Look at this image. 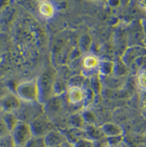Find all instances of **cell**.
Wrapping results in <instances>:
<instances>
[{"label": "cell", "mask_w": 146, "mask_h": 147, "mask_svg": "<svg viewBox=\"0 0 146 147\" xmlns=\"http://www.w3.org/2000/svg\"><path fill=\"white\" fill-rule=\"evenodd\" d=\"M34 137L30 123L19 121L12 130V141L17 146H25Z\"/></svg>", "instance_id": "cell-1"}, {"label": "cell", "mask_w": 146, "mask_h": 147, "mask_svg": "<svg viewBox=\"0 0 146 147\" xmlns=\"http://www.w3.org/2000/svg\"><path fill=\"white\" fill-rule=\"evenodd\" d=\"M17 94L25 102H35L39 99V86L38 82L29 81L18 86Z\"/></svg>", "instance_id": "cell-2"}, {"label": "cell", "mask_w": 146, "mask_h": 147, "mask_svg": "<svg viewBox=\"0 0 146 147\" xmlns=\"http://www.w3.org/2000/svg\"><path fill=\"white\" fill-rule=\"evenodd\" d=\"M34 137H42L46 136L51 130H53V125L48 121L42 119L41 116L33 119L30 123Z\"/></svg>", "instance_id": "cell-3"}, {"label": "cell", "mask_w": 146, "mask_h": 147, "mask_svg": "<svg viewBox=\"0 0 146 147\" xmlns=\"http://www.w3.org/2000/svg\"><path fill=\"white\" fill-rule=\"evenodd\" d=\"M52 75L51 73H44L40 77L39 82H38V86H39V99L41 97H46V99H48L49 92L52 89Z\"/></svg>", "instance_id": "cell-4"}, {"label": "cell", "mask_w": 146, "mask_h": 147, "mask_svg": "<svg viewBox=\"0 0 146 147\" xmlns=\"http://www.w3.org/2000/svg\"><path fill=\"white\" fill-rule=\"evenodd\" d=\"M1 106L6 113H11L12 111L21 108V103H20V100L17 96L8 95L1 100Z\"/></svg>", "instance_id": "cell-5"}, {"label": "cell", "mask_w": 146, "mask_h": 147, "mask_svg": "<svg viewBox=\"0 0 146 147\" xmlns=\"http://www.w3.org/2000/svg\"><path fill=\"white\" fill-rule=\"evenodd\" d=\"M44 141H46V147L61 146L65 142L61 133L58 132V131H55V130H51V131L44 137Z\"/></svg>", "instance_id": "cell-6"}, {"label": "cell", "mask_w": 146, "mask_h": 147, "mask_svg": "<svg viewBox=\"0 0 146 147\" xmlns=\"http://www.w3.org/2000/svg\"><path fill=\"white\" fill-rule=\"evenodd\" d=\"M85 99V93L79 86H72L68 90V100L71 104L80 103Z\"/></svg>", "instance_id": "cell-7"}, {"label": "cell", "mask_w": 146, "mask_h": 147, "mask_svg": "<svg viewBox=\"0 0 146 147\" xmlns=\"http://www.w3.org/2000/svg\"><path fill=\"white\" fill-rule=\"evenodd\" d=\"M39 11L41 13V15L42 17L46 18H51L54 14V8H53L52 4L48 1H42L40 4V7H39Z\"/></svg>", "instance_id": "cell-8"}, {"label": "cell", "mask_w": 146, "mask_h": 147, "mask_svg": "<svg viewBox=\"0 0 146 147\" xmlns=\"http://www.w3.org/2000/svg\"><path fill=\"white\" fill-rule=\"evenodd\" d=\"M102 130L105 134H107L110 137H116L120 136L122 134V128L120 126H116V124L113 123H108L102 126Z\"/></svg>", "instance_id": "cell-9"}, {"label": "cell", "mask_w": 146, "mask_h": 147, "mask_svg": "<svg viewBox=\"0 0 146 147\" xmlns=\"http://www.w3.org/2000/svg\"><path fill=\"white\" fill-rule=\"evenodd\" d=\"M83 65L87 69H93L99 65V59L95 55H88L83 59Z\"/></svg>", "instance_id": "cell-10"}, {"label": "cell", "mask_w": 146, "mask_h": 147, "mask_svg": "<svg viewBox=\"0 0 146 147\" xmlns=\"http://www.w3.org/2000/svg\"><path fill=\"white\" fill-rule=\"evenodd\" d=\"M24 147H46L44 138L41 137H33Z\"/></svg>", "instance_id": "cell-11"}, {"label": "cell", "mask_w": 146, "mask_h": 147, "mask_svg": "<svg viewBox=\"0 0 146 147\" xmlns=\"http://www.w3.org/2000/svg\"><path fill=\"white\" fill-rule=\"evenodd\" d=\"M137 81L140 88H142L143 90H146V70H143V71L140 72V74L138 75Z\"/></svg>", "instance_id": "cell-12"}, {"label": "cell", "mask_w": 146, "mask_h": 147, "mask_svg": "<svg viewBox=\"0 0 146 147\" xmlns=\"http://www.w3.org/2000/svg\"><path fill=\"white\" fill-rule=\"evenodd\" d=\"M74 147H93V145H92V143L89 141V140L80 139L76 142Z\"/></svg>", "instance_id": "cell-13"}, {"label": "cell", "mask_w": 146, "mask_h": 147, "mask_svg": "<svg viewBox=\"0 0 146 147\" xmlns=\"http://www.w3.org/2000/svg\"><path fill=\"white\" fill-rule=\"evenodd\" d=\"M61 147H74V145H71V144L67 143V142H64V143L61 145Z\"/></svg>", "instance_id": "cell-14"}, {"label": "cell", "mask_w": 146, "mask_h": 147, "mask_svg": "<svg viewBox=\"0 0 146 147\" xmlns=\"http://www.w3.org/2000/svg\"><path fill=\"white\" fill-rule=\"evenodd\" d=\"M107 147H113V146H107Z\"/></svg>", "instance_id": "cell-15"}]
</instances>
